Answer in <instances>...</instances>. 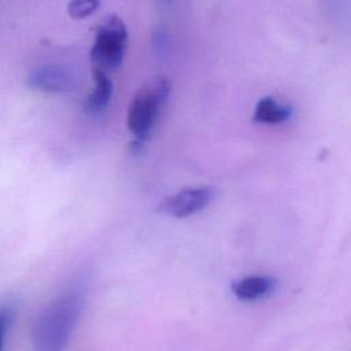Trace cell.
Wrapping results in <instances>:
<instances>
[{"label":"cell","mask_w":351,"mask_h":351,"mask_svg":"<svg viewBox=\"0 0 351 351\" xmlns=\"http://www.w3.org/2000/svg\"><path fill=\"white\" fill-rule=\"evenodd\" d=\"M86 300V285L78 280L49 302L32 332L33 351H66Z\"/></svg>","instance_id":"cell-1"},{"label":"cell","mask_w":351,"mask_h":351,"mask_svg":"<svg viewBox=\"0 0 351 351\" xmlns=\"http://www.w3.org/2000/svg\"><path fill=\"white\" fill-rule=\"evenodd\" d=\"M169 82L163 78L156 80L151 85L141 88L132 99L126 123L130 133L136 137V144H141L152 130L162 104L169 96Z\"/></svg>","instance_id":"cell-2"},{"label":"cell","mask_w":351,"mask_h":351,"mask_svg":"<svg viewBox=\"0 0 351 351\" xmlns=\"http://www.w3.org/2000/svg\"><path fill=\"white\" fill-rule=\"evenodd\" d=\"M128 44V27L117 15L107 16L97 27L93 45L90 48V60L95 67L114 70L121 66Z\"/></svg>","instance_id":"cell-3"},{"label":"cell","mask_w":351,"mask_h":351,"mask_svg":"<svg viewBox=\"0 0 351 351\" xmlns=\"http://www.w3.org/2000/svg\"><path fill=\"white\" fill-rule=\"evenodd\" d=\"M213 196L214 191L210 186L185 188L171 196H167L160 203V211L177 218L189 217L208 206Z\"/></svg>","instance_id":"cell-4"},{"label":"cell","mask_w":351,"mask_h":351,"mask_svg":"<svg viewBox=\"0 0 351 351\" xmlns=\"http://www.w3.org/2000/svg\"><path fill=\"white\" fill-rule=\"evenodd\" d=\"M32 89L45 93H64L75 86L74 74L62 64H43L34 69L27 77Z\"/></svg>","instance_id":"cell-5"},{"label":"cell","mask_w":351,"mask_h":351,"mask_svg":"<svg viewBox=\"0 0 351 351\" xmlns=\"http://www.w3.org/2000/svg\"><path fill=\"white\" fill-rule=\"evenodd\" d=\"M93 89L84 101V110L88 114H97L107 108L111 101L114 85L107 71L99 67H93Z\"/></svg>","instance_id":"cell-6"},{"label":"cell","mask_w":351,"mask_h":351,"mask_svg":"<svg viewBox=\"0 0 351 351\" xmlns=\"http://www.w3.org/2000/svg\"><path fill=\"white\" fill-rule=\"evenodd\" d=\"M277 282L269 276H248L232 284V291L240 300H258L270 295Z\"/></svg>","instance_id":"cell-7"},{"label":"cell","mask_w":351,"mask_h":351,"mask_svg":"<svg viewBox=\"0 0 351 351\" xmlns=\"http://www.w3.org/2000/svg\"><path fill=\"white\" fill-rule=\"evenodd\" d=\"M292 114V108L287 104H280L273 97H263L258 101L254 110V119L259 123L278 125L285 122Z\"/></svg>","instance_id":"cell-8"},{"label":"cell","mask_w":351,"mask_h":351,"mask_svg":"<svg viewBox=\"0 0 351 351\" xmlns=\"http://www.w3.org/2000/svg\"><path fill=\"white\" fill-rule=\"evenodd\" d=\"M16 308L12 303H4L0 306V351H7L10 332L14 325Z\"/></svg>","instance_id":"cell-9"},{"label":"cell","mask_w":351,"mask_h":351,"mask_svg":"<svg viewBox=\"0 0 351 351\" xmlns=\"http://www.w3.org/2000/svg\"><path fill=\"white\" fill-rule=\"evenodd\" d=\"M100 7L95 0H74L69 4V14L74 19H82L92 15Z\"/></svg>","instance_id":"cell-10"}]
</instances>
